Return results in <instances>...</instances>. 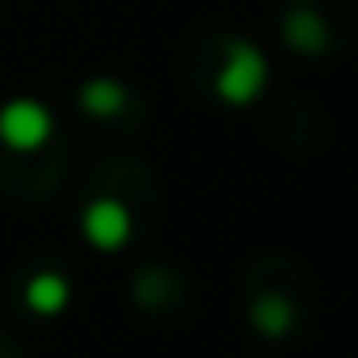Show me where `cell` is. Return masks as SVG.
<instances>
[{
  "instance_id": "obj_5",
  "label": "cell",
  "mask_w": 358,
  "mask_h": 358,
  "mask_svg": "<svg viewBox=\"0 0 358 358\" xmlns=\"http://www.w3.org/2000/svg\"><path fill=\"white\" fill-rule=\"evenodd\" d=\"M68 303H72V282L55 270H43L26 282V308L34 316H59L68 312Z\"/></svg>"
},
{
  "instance_id": "obj_3",
  "label": "cell",
  "mask_w": 358,
  "mask_h": 358,
  "mask_svg": "<svg viewBox=\"0 0 358 358\" xmlns=\"http://www.w3.org/2000/svg\"><path fill=\"white\" fill-rule=\"evenodd\" d=\"M80 232H85V241L97 253H122L131 245V236H135V215H131V207L122 199L101 194V199H89L85 203Z\"/></svg>"
},
{
  "instance_id": "obj_1",
  "label": "cell",
  "mask_w": 358,
  "mask_h": 358,
  "mask_svg": "<svg viewBox=\"0 0 358 358\" xmlns=\"http://www.w3.org/2000/svg\"><path fill=\"white\" fill-rule=\"evenodd\" d=\"M266 80H270L266 51L253 47V43H245V38H232L228 51H224V59H220V68H215V97L224 106L245 110V106H253L262 97Z\"/></svg>"
},
{
  "instance_id": "obj_4",
  "label": "cell",
  "mask_w": 358,
  "mask_h": 358,
  "mask_svg": "<svg viewBox=\"0 0 358 358\" xmlns=\"http://www.w3.org/2000/svg\"><path fill=\"white\" fill-rule=\"evenodd\" d=\"M76 101H80V110H85L89 118H118V114L127 110L131 93H127V85H118L114 76H93V80L80 85Z\"/></svg>"
},
{
  "instance_id": "obj_2",
  "label": "cell",
  "mask_w": 358,
  "mask_h": 358,
  "mask_svg": "<svg viewBox=\"0 0 358 358\" xmlns=\"http://www.w3.org/2000/svg\"><path fill=\"white\" fill-rule=\"evenodd\" d=\"M51 131H55V118L38 97H13L0 106V143L9 152H22V156L38 152L47 148Z\"/></svg>"
},
{
  "instance_id": "obj_6",
  "label": "cell",
  "mask_w": 358,
  "mask_h": 358,
  "mask_svg": "<svg viewBox=\"0 0 358 358\" xmlns=\"http://www.w3.org/2000/svg\"><path fill=\"white\" fill-rule=\"evenodd\" d=\"M249 320H253L257 333L282 337V333H291V324H295V308H291V299H287L282 291H262V295L249 303Z\"/></svg>"
},
{
  "instance_id": "obj_7",
  "label": "cell",
  "mask_w": 358,
  "mask_h": 358,
  "mask_svg": "<svg viewBox=\"0 0 358 358\" xmlns=\"http://www.w3.org/2000/svg\"><path fill=\"white\" fill-rule=\"evenodd\" d=\"M282 38H287V47H295L303 55H320L329 47V26L312 9H295L282 17Z\"/></svg>"
}]
</instances>
